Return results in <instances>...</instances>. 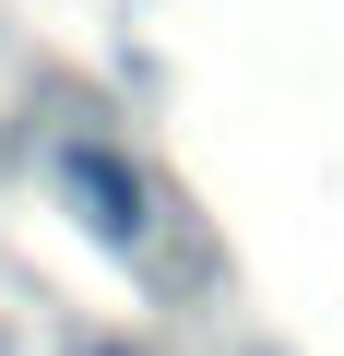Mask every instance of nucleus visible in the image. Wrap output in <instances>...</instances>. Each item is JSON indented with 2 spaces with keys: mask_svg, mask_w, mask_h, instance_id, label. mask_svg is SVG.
<instances>
[{
  "mask_svg": "<svg viewBox=\"0 0 344 356\" xmlns=\"http://www.w3.org/2000/svg\"><path fill=\"white\" fill-rule=\"evenodd\" d=\"M60 191L83 202V226H95V238H142V226H154L142 166H119L107 143H60Z\"/></svg>",
  "mask_w": 344,
  "mask_h": 356,
  "instance_id": "1",
  "label": "nucleus"
},
{
  "mask_svg": "<svg viewBox=\"0 0 344 356\" xmlns=\"http://www.w3.org/2000/svg\"><path fill=\"white\" fill-rule=\"evenodd\" d=\"M107 356H119V344H107Z\"/></svg>",
  "mask_w": 344,
  "mask_h": 356,
  "instance_id": "2",
  "label": "nucleus"
}]
</instances>
